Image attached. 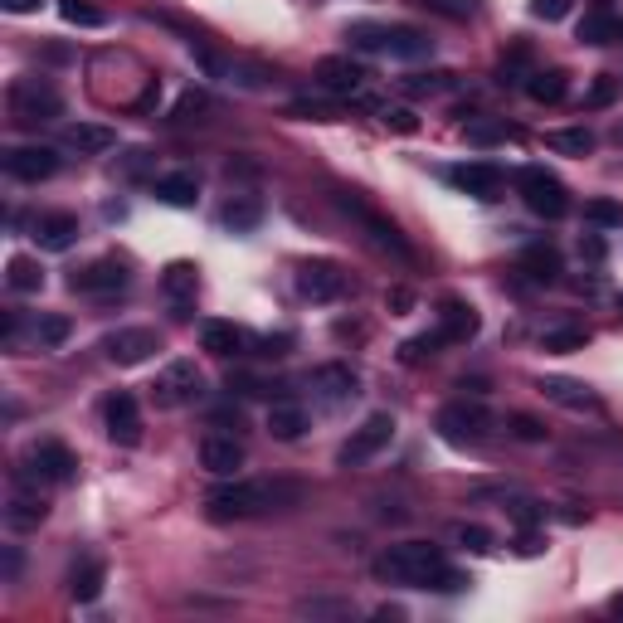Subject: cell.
Instances as JSON below:
<instances>
[{
	"instance_id": "cell-42",
	"label": "cell",
	"mask_w": 623,
	"mask_h": 623,
	"mask_svg": "<svg viewBox=\"0 0 623 623\" xmlns=\"http://www.w3.org/2000/svg\"><path fill=\"white\" fill-rule=\"evenodd\" d=\"M614 93H619V83L609 74H599L594 83H589V93H585V108H604V103H614Z\"/></svg>"
},
{
	"instance_id": "cell-18",
	"label": "cell",
	"mask_w": 623,
	"mask_h": 623,
	"mask_svg": "<svg viewBox=\"0 0 623 623\" xmlns=\"http://www.w3.org/2000/svg\"><path fill=\"white\" fill-rule=\"evenodd\" d=\"M541 395L546 400H555V404H565V409H575V414H594L599 409V395L589 390V385H580V380H565V375H546L541 380Z\"/></svg>"
},
{
	"instance_id": "cell-17",
	"label": "cell",
	"mask_w": 623,
	"mask_h": 623,
	"mask_svg": "<svg viewBox=\"0 0 623 623\" xmlns=\"http://www.w3.org/2000/svg\"><path fill=\"white\" fill-rule=\"evenodd\" d=\"M0 516H5V531L25 536V531H39V521L49 516V502H44L39 492H10Z\"/></svg>"
},
{
	"instance_id": "cell-40",
	"label": "cell",
	"mask_w": 623,
	"mask_h": 623,
	"mask_svg": "<svg viewBox=\"0 0 623 623\" xmlns=\"http://www.w3.org/2000/svg\"><path fill=\"white\" fill-rule=\"evenodd\" d=\"M59 15H64L69 25H83V30H98V25H103V10H93V5H83V0H59Z\"/></svg>"
},
{
	"instance_id": "cell-45",
	"label": "cell",
	"mask_w": 623,
	"mask_h": 623,
	"mask_svg": "<svg viewBox=\"0 0 623 623\" xmlns=\"http://www.w3.org/2000/svg\"><path fill=\"white\" fill-rule=\"evenodd\" d=\"M419 5H434V10L453 15V20H468V15L477 10V0H419Z\"/></svg>"
},
{
	"instance_id": "cell-23",
	"label": "cell",
	"mask_w": 623,
	"mask_h": 623,
	"mask_svg": "<svg viewBox=\"0 0 623 623\" xmlns=\"http://www.w3.org/2000/svg\"><path fill=\"white\" fill-rule=\"evenodd\" d=\"M312 385L322 390V400H327V404L356 400V390H361V380H356V375H351L346 366H322L317 375H312Z\"/></svg>"
},
{
	"instance_id": "cell-38",
	"label": "cell",
	"mask_w": 623,
	"mask_h": 623,
	"mask_svg": "<svg viewBox=\"0 0 623 623\" xmlns=\"http://www.w3.org/2000/svg\"><path fill=\"white\" fill-rule=\"evenodd\" d=\"M69 331H74V322H69V317L49 312V317H39L35 336H39V346H64V341H69Z\"/></svg>"
},
{
	"instance_id": "cell-60",
	"label": "cell",
	"mask_w": 623,
	"mask_h": 623,
	"mask_svg": "<svg viewBox=\"0 0 623 623\" xmlns=\"http://www.w3.org/2000/svg\"><path fill=\"white\" fill-rule=\"evenodd\" d=\"M609 609H614V614H623V594H614V599H609Z\"/></svg>"
},
{
	"instance_id": "cell-32",
	"label": "cell",
	"mask_w": 623,
	"mask_h": 623,
	"mask_svg": "<svg viewBox=\"0 0 623 623\" xmlns=\"http://www.w3.org/2000/svg\"><path fill=\"white\" fill-rule=\"evenodd\" d=\"M546 147L555 156H589L594 151V132L589 127H560V132H550Z\"/></svg>"
},
{
	"instance_id": "cell-6",
	"label": "cell",
	"mask_w": 623,
	"mask_h": 623,
	"mask_svg": "<svg viewBox=\"0 0 623 623\" xmlns=\"http://www.w3.org/2000/svg\"><path fill=\"white\" fill-rule=\"evenodd\" d=\"M390 439H395V419H390V414H370L366 424L341 443V453H336V458H341L346 468H356V463H370L380 448H390Z\"/></svg>"
},
{
	"instance_id": "cell-41",
	"label": "cell",
	"mask_w": 623,
	"mask_h": 623,
	"mask_svg": "<svg viewBox=\"0 0 623 623\" xmlns=\"http://www.w3.org/2000/svg\"><path fill=\"white\" fill-rule=\"evenodd\" d=\"M585 220L599 224V229H619V224H623V205H614V200H589Z\"/></svg>"
},
{
	"instance_id": "cell-30",
	"label": "cell",
	"mask_w": 623,
	"mask_h": 623,
	"mask_svg": "<svg viewBox=\"0 0 623 623\" xmlns=\"http://www.w3.org/2000/svg\"><path fill=\"white\" fill-rule=\"evenodd\" d=\"M5 283H10L15 293H39V288H44V268H39V258L15 254L10 263H5Z\"/></svg>"
},
{
	"instance_id": "cell-2",
	"label": "cell",
	"mask_w": 623,
	"mask_h": 623,
	"mask_svg": "<svg viewBox=\"0 0 623 623\" xmlns=\"http://www.w3.org/2000/svg\"><path fill=\"white\" fill-rule=\"evenodd\" d=\"M443 570V550L429 541H400L375 560V580L385 585H409V589H429Z\"/></svg>"
},
{
	"instance_id": "cell-27",
	"label": "cell",
	"mask_w": 623,
	"mask_h": 623,
	"mask_svg": "<svg viewBox=\"0 0 623 623\" xmlns=\"http://www.w3.org/2000/svg\"><path fill=\"white\" fill-rule=\"evenodd\" d=\"M244 341H249V336L234 327V322H205V327H200V346H205L210 356H239Z\"/></svg>"
},
{
	"instance_id": "cell-12",
	"label": "cell",
	"mask_w": 623,
	"mask_h": 623,
	"mask_svg": "<svg viewBox=\"0 0 623 623\" xmlns=\"http://www.w3.org/2000/svg\"><path fill=\"white\" fill-rule=\"evenodd\" d=\"M341 288H346V273L327 258H312V263L297 268V293L307 302H331V297H341Z\"/></svg>"
},
{
	"instance_id": "cell-55",
	"label": "cell",
	"mask_w": 623,
	"mask_h": 623,
	"mask_svg": "<svg viewBox=\"0 0 623 623\" xmlns=\"http://www.w3.org/2000/svg\"><path fill=\"white\" fill-rule=\"evenodd\" d=\"M302 614H346V604H331V599H322V604H302Z\"/></svg>"
},
{
	"instance_id": "cell-59",
	"label": "cell",
	"mask_w": 623,
	"mask_h": 623,
	"mask_svg": "<svg viewBox=\"0 0 623 623\" xmlns=\"http://www.w3.org/2000/svg\"><path fill=\"white\" fill-rule=\"evenodd\" d=\"M156 98H161V83H147V93H142V108H151Z\"/></svg>"
},
{
	"instance_id": "cell-57",
	"label": "cell",
	"mask_w": 623,
	"mask_h": 623,
	"mask_svg": "<svg viewBox=\"0 0 623 623\" xmlns=\"http://www.w3.org/2000/svg\"><path fill=\"white\" fill-rule=\"evenodd\" d=\"M0 5H5V10H10V15H25V10H35L39 0H0Z\"/></svg>"
},
{
	"instance_id": "cell-34",
	"label": "cell",
	"mask_w": 623,
	"mask_h": 623,
	"mask_svg": "<svg viewBox=\"0 0 623 623\" xmlns=\"http://www.w3.org/2000/svg\"><path fill=\"white\" fill-rule=\"evenodd\" d=\"M385 35H390V25H375V20H356V25H346L351 49H366V54H385Z\"/></svg>"
},
{
	"instance_id": "cell-8",
	"label": "cell",
	"mask_w": 623,
	"mask_h": 623,
	"mask_svg": "<svg viewBox=\"0 0 623 623\" xmlns=\"http://www.w3.org/2000/svg\"><path fill=\"white\" fill-rule=\"evenodd\" d=\"M74 468H78V458L64 448V443H35L30 453H25V468L20 473L30 477V482H69L74 477Z\"/></svg>"
},
{
	"instance_id": "cell-44",
	"label": "cell",
	"mask_w": 623,
	"mask_h": 623,
	"mask_svg": "<svg viewBox=\"0 0 623 623\" xmlns=\"http://www.w3.org/2000/svg\"><path fill=\"white\" fill-rule=\"evenodd\" d=\"M531 15H536V20H546V25H555V20H565V15H570V0H531Z\"/></svg>"
},
{
	"instance_id": "cell-49",
	"label": "cell",
	"mask_w": 623,
	"mask_h": 623,
	"mask_svg": "<svg viewBox=\"0 0 623 623\" xmlns=\"http://www.w3.org/2000/svg\"><path fill=\"white\" fill-rule=\"evenodd\" d=\"M409 88L414 93H439V88H448V74H419V78H409Z\"/></svg>"
},
{
	"instance_id": "cell-19",
	"label": "cell",
	"mask_w": 623,
	"mask_h": 623,
	"mask_svg": "<svg viewBox=\"0 0 623 623\" xmlns=\"http://www.w3.org/2000/svg\"><path fill=\"white\" fill-rule=\"evenodd\" d=\"M64 142L83 156H103V151L117 147V132L103 127V122H69V132H64Z\"/></svg>"
},
{
	"instance_id": "cell-22",
	"label": "cell",
	"mask_w": 623,
	"mask_h": 623,
	"mask_svg": "<svg viewBox=\"0 0 623 623\" xmlns=\"http://www.w3.org/2000/svg\"><path fill=\"white\" fill-rule=\"evenodd\" d=\"M35 239H39V249H49V254H64V249H74L78 220H74V215H44V220L35 224Z\"/></svg>"
},
{
	"instance_id": "cell-50",
	"label": "cell",
	"mask_w": 623,
	"mask_h": 623,
	"mask_svg": "<svg viewBox=\"0 0 623 623\" xmlns=\"http://www.w3.org/2000/svg\"><path fill=\"white\" fill-rule=\"evenodd\" d=\"M512 516H516V526H526V531H531V526H536V521H541V507H536V502H516L512 507Z\"/></svg>"
},
{
	"instance_id": "cell-54",
	"label": "cell",
	"mask_w": 623,
	"mask_h": 623,
	"mask_svg": "<svg viewBox=\"0 0 623 623\" xmlns=\"http://www.w3.org/2000/svg\"><path fill=\"white\" fill-rule=\"evenodd\" d=\"M385 307H395V312H409V307H414V293H409V288H395V293L385 297Z\"/></svg>"
},
{
	"instance_id": "cell-9",
	"label": "cell",
	"mask_w": 623,
	"mask_h": 623,
	"mask_svg": "<svg viewBox=\"0 0 623 623\" xmlns=\"http://www.w3.org/2000/svg\"><path fill=\"white\" fill-rule=\"evenodd\" d=\"M103 419H108V439L117 448H137L142 443V409H137V395L132 390H117L103 409Z\"/></svg>"
},
{
	"instance_id": "cell-47",
	"label": "cell",
	"mask_w": 623,
	"mask_h": 623,
	"mask_svg": "<svg viewBox=\"0 0 623 623\" xmlns=\"http://www.w3.org/2000/svg\"><path fill=\"white\" fill-rule=\"evenodd\" d=\"M502 137H507V132H502L497 122H468V142H482V147H487V142H502Z\"/></svg>"
},
{
	"instance_id": "cell-21",
	"label": "cell",
	"mask_w": 623,
	"mask_h": 623,
	"mask_svg": "<svg viewBox=\"0 0 623 623\" xmlns=\"http://www.w3.org/2000/svg\"><path fill=\"white\" fill-rule=\"evenodd\" d=\"M302 429H307V409H302V404H293V400L268 404V434H273V439L293 443V439H302Z\"/></svg>"
},
{
	"instance_id": "cell-31",
	"label": "cell",
	"mask_w": 623,
	"mask_h": 623,
	"mask_svg": "<svg viewBox=\"0 0 623 623\" xmlns=\"http://www.w3.org/2000/svg\"><path fill=\"white\" fill-rule=\"evenodd\" d=\"M521 268H526L536 283H555V278H560V254H555L550 244H531V249L521 254Z\"/></svg>"
},
{
	"instance_id": "cell-14",
	"label": "cell",
	"mask_w": 623,
	"mask_h": 623,
	"mask_svg": "<svg viewBox=\"0 0 623 623\" xmlns=\"http://www.w3.org/2000/svg\"><path fill=\"white\" fill-rule=\"evenodd\" d=\"M200 463L215 477H234L244 468V443L234 439V434H205L200 439Z\"/></svg>"
},
{
	"instance_id": "cell-52",
	"label": "cell",
	"mask_w": 623,
	"mask_h": 623,
	"mask_svg": "<svg viewBox=\"0 0 623 623\" xmlns=\"http://www.w3.org/2000/svg\"><path fill=\"white\" fill-rule=\"evenodd\" d=\"M205 108H210V103H205V93H185L181 103H176V117L190 122V112H205Z\"/></svg>"
},
{
	"instance_id": "cell-15",
	"label": "cell",
	"mask_w": 623,
	"mask_h": 623,
	"mask_svg": "<svg viewBox=\"0 0 623 623\" xmlns=\"http://www.w3.org/2000/svg\"><path fill=\"white\" fill-rule=\"evenodd\" d=\"M69 288L74 293H122L127 288V268L117 258H98V263L78 268L74 278H69Z\"/></svg>"
},
{
	"instance_id": "cell-61",
	"label": "cell",
	"mask_w": 623,
	"mask_h": 623,
	"mask_svg": "<svg viewBox=\"0 0 623 623\" xmlns=\"http://www.w3.org/2000/svg\"><path fill=\"white\" fill-rule=\"evenodd\" d=\"M619 39H623V20H619Z\"/></svg>"
},
{
	"instance_id": "cell-11",
	"label": "cell",
	"mask_w": 623,
	"mask_h": 623,
	"mask_svg": "<svg viewBox=\"0 0 623 623\" xmlns=\"http://www.w3.org/2000/svg\"><path fill=\"white\" fill-rule=\"evenodd\" d=\"M366 69L351 59V54H327L322 64H317V83L327 88V93H336V98H356L361 88H366Z\"/></svg>"
},
{
	"instance_id": "cell-1",
	"label": "cell",
	"mask_w": 623,
	"mask_h": 623,
	"mask_svg": "<svg viewBox=\"0 0 623 623\" xmlns=\"http://www.w3.org/2000/svg\"><path fill=\"white\" fill-rule=\"evenodd\" d=\"M302 487L297 482H283V477H258V482H224L205 497V507L215 521H229V516H258V512H283V507H297Z\"/></svg>"
},
{
	"instance_id": "cell-13",
	"label": "cell",
	"mask_w": 623,
	"mask_h": 623,
	"mask_svg": "<svg viewBox=\"0 0 623 623\" xmlns=\"http://www.w3.org/2000/svg\"><path fill=\"white\" fill-rule=\"evenodd\" d=\"M5 171L15 176V181H49L54 171H59V151L54 147H10L5 151Z\"/></svg>"
},
{
	"instance_id": "cell-43",
	"label": "cell",
	"mask_w": 623,
	"mask_h": 623,
	"mask_svg": "<svg viewBox=\"0 0 623 623\" xmlns=\"http://www.w3.org/2000/svg\"><path fill=\"white\" fill-rule=\"evenodd\" d=\"M380 122H385L390 132H419V117L409 108H380Z\"/></svg>"
},
{
	"instance_id": "cell-26",
	"label": "cell",
	"mask_w": 623,
	"mask_h": 623,
	"mask_svg": "<svg viewBox=\"0 0 623 623\" xmlns=\"http://www.w3.org/2000/svg\"><path fill=\"white\" fill-rule=\"evenodd\" d=\"M195 195H200V181H195L190 171H171V176H161V181H156V200H161V205H171V210H190V205H195Z\"/></svg>"
},
{
	"instance_id": "cell-58",
	"label": "cell",
	"mask_w": 623,
	"mask_h": 623,
	"mask_svg": "<svg viewBox=\"0 0 623 623\" xmlns=\"http://www.w3.org/2000/svg\"><path fill=\"white\" fill-rule=\"evenodd\" d=\"M20 575V555L15 550H5V580H15Z\"/></svg>"
},
{
	"instance_id": "cell-5",
	"label": "cell",
	"mask_w": 623,
	"mask_h": 623,
	"mask_svg": "<svg viewBox=\"0 0 623 623\" xmlns=\"http://www.w3.org/2000/svg\"><path fill=\"white\" fill-rule=\"evenodd\" d=\"M439 434L448 443H482L492 434V414L482 404H468V400H453L439 409Z\"/></svg>"
},
{
	"instance_id": "cell-53",
	"label": "cell",
	"mask_w": 623,
	"mask_h": 623,
	"mask_svg": "<svg viewBox=\"0 0 623 623\" xmlns=\"http://www.w3.org/2000/svg\"><path fill=\"white\" fill-rule=\"evenodd\" d=\"M580 254H585L589 263H604L609 249H604V239H599V234H585V239H580Z\"/></svg>"
},
{
	"instance_id": "cell-39",
	"label": "cell",
	"mask_w": 623,
	"mask_h": 623,
	"mask_svg": "<svg viewBox=\"0 0 623 623\" xmlns=\"http://www.w3.org/2000/svg\"><path fill=\"white\" fill-rule=\"evenodd\" d=\"M448 341L443 331H424V336H414V341H404V361L409 366H419L424 356H439V346Z\"/></svg>"
},
{
	"instance_id": "cell-10",
	"label": "cell",
	"mask_w": 623,
	"mask_h": 623,
	"mask_svg": "<svg viewBox=\"0 0 623 623\" xmlns=\"http://www.w3.org/2000/svg\"><path fill=\"white\" fill-rule=\"evenodd\" d=\"M103 351H108V361H117V366H142L147 356L161 351V336L151 327H122L103 341Z\"/></svg>"
},
{
	"instance_id": "cell-16",
	"label": "cell",
	"mask_w": 623,
	"mask_h": 623,
	"mask_svg": "<svg viewBox=\"0 0 623 623\" xmlns=\"http://www.w3.org/2000/svg\"><path fill=\"white\" fill-rule=\"evenodd\" d=\"M448 181L458 185L463 195L497 200V190H502V171H497L492 161H463V166H453V171H448Z\"/></svg>"
},
{
	"instance_id": "cell-46",
	"label": "cell",
	"mask_w": 623,
	"mask_h": 623,
	"mask_svg": "<svg viewBox=\"0 0 623 623\" xmlns=\"http://www.w3.org/2000/svg\"><path fill=\"white\" fill-rule=\"evenodd\" d=\"M512 434H516V439H526V443H541V439H546V429H541L531 414H516V419H512Z\"/></svg>"
},
{
	"instance_id": "cell-3",
	"label": "cell",
	"mask_w": 623,
	"mask_h": 623,
	"mask_svg": "<svg viewBox=\"0 0 623 623\" xmlns=\"http://www.w3.org/2000/svg\"><path fill=\"white\" fill-rule=\"evenodd\" d=\"M10 112H15V122L35 127V122H54L64 112V98L44 78H15L10 83Z\"/></svg>"
},
{
	"instance_id": "cell-25",
	"label": "cell",
	"mask_w": 623,
	"mask_h": 623,
	"mask_svg": "<svg viewBox=\"0 0 623 623\" xmlns=\"http://www.w3.org/2000/svg\"><path fill=\"white\" fill-rule=\"evenodd\" d=\"M385 54L390 59H424V54H434V39L424 35V30H409V25H390Z\"/></svg>"
},
{
	"instance_id": "cell-35",
	"label": "cell",
	"mask_w": 623,
	"mask_h": 623,
	"mask_svg": "<svg viewBox=\"0 0 623 623\" xmlns=\"http://www.w3.org/2000/svg\"><path fill=\"white\" fill-rule=\"evenodd\" d=\"M619 39V20L614 15H585L580 20V44H614Z\"/></svg>"
},
{
	"instance_id": "cell-48",
	"label": "cell",
	"mask_w": 623,
	"mask_h": 623,
	"mask_svg": "<svg viewBox=\"0 0 623 623\" xmlns=\"http://www.w3.org/2000/svg\"><path fill=\"white\" fill-rule=\"evenodd\" d=\"M268 385L254 380V375H229V395H263Z\"/></svg>"
},
{
	"instance_id": "cell-56",
	"label": "cell",
	"mask_w": 623,
	"mask_h": 623,
	"mask_svg": "<svg viewBox=\"0 0 623 623\" xmlns=\"http://www.w3.org/2000/svg\"><path fill=\"white\" fill-rule=\"evenodd\" d=\"M516 550H521V555H541V541H536V536H531V531H526V536H521V541H516Z\"/></svg>"
},
{
	"instance_id": "cell-4",
	"label": "cell",
	"mask_w": 623,
	"mask_h": 623,
	"mask_svg": "<svg viewBox=\"0 0 623 623\" xmlns=\"http://www.w3.org/2000/svg\"><path fill=\"white\" fill-rule=\"evenodd\" d=\"M516 190H521L526 210H531V215H541V220H560V215L570 210V195H565V185L555 181L550 171H541V166H526V171L516 176Z\"/></svg>"
},
{
	"instance_id": "cell-24",
	"label": "cell",
	"mask_w": 623,
	"mask_h": 623,
	"mask_svg": "<svg viewBox=\"0 0 623 623\" xmlns=\"http://www.w3.org/2000/svg\"><path fill=\"white\" fill-rule=\"evenodd\" d=\"M439 331L448 341H473L477 336V312L468 302H458V297H448L439 307Z\"/></svg>"
},
{
	"instance_id": "cell-28",
	"label": "cell",
	"mask_w": 623,
	"mask_h": 623,
	"mask_svg": "<svg viewBox=\"0 0 623 623\" xmlns=\"http://www.w3.org/2000/svg\"><path fill=\"white\" fill-rule=\"evenodd\" d=\"M220 220H224V229H234V234H254L258 220H263V205H258L254 195H234V200H224Z\"/></svg>"
},
{
	"instance_id": "cell-29",
	"label": "cell",
	"mask_w": 623,
	"mask_h": 623,
	"mask_svg": "<svg viewBox=\"0 0 623 623\" xmlns=\"http://www.w3.org/2000/svg\"><path fill=\"white\" fill-rule=\"evenodd\" d=\"M103 580H108L103 560H83V565H74V575H69V594H74L78 604H93L103 594Z\"/></svg>"
},
{
	"instance_id": "cell-7",
	"label": "cell",
	"mask_w": 623,
	"mask_h": 623,
	"mask_svg": "<svg viewBox=\"0 0 623 623\" xmlns=\"http://www.w3.org/2000/svg\"><path fill=\"white\" fill-rule=\"evenodd\" d=\"M151 390H156V404H161V409H176V404L200 400L205 375L195 370V361H171V366L161 370V380H156Z\"/></svg>"
},
{
	"instance_id": "cell-20",
	"label": "cell",
	"mask_w": 623,
	"mask_h": 623,
	"mask_svg": "<svg viewBox=\"0 0 623 623\" xmlns=\"http://www.w3.org/2000/svg\"><path fill=\"white\" fill-rule=\"evenodd\" d=\"M161 293L171 297L176 307H190L195 293H200V268H195V263H166V273H161Z\"/></svg>"
},
{
	"instance_id": "cell-36",
	"label": "cell",
	"mask_w": 623,
	"mask_h": 623,
	"mask_svg": "<svg viewBox=\"0 0 623 623\" xmlns=\"http://www.w3.org/2000/svg\"><path fill=\"white\" fill-rule=\"evenodd\" d=\"M589 346V331L585 327H560L541 336V351H585Z\"/></svg>"
},
{
	"instance_id": "cell-51",
	"label": "cell",
	"mask_w": 623,
	"mask_h": 623,
	"mask_svg": "<svg viewBox=\"0 0 623 623\" xmlns=\"http://www.w3.org/2000/svg\"><path fill=\"white\" fill-rule=\"evenodd\" d=\"M147 166H151V151H147V147L127 151V161H122V171H127V176H142Z\"/></svg>"
},
{
	"instance_id": "cell-37",
	"label": "cell",
	"mask_w": 623,
	"mask_h": 623,
	"mask_svg": "<svg viewBox=\"0 0 623 623\" xmlns=\"http://www.w3.org/2000/svg\"><path fill=\"white\" fill-rule=\"evenodd\" d=\"M453 541H458V546L463 550H473V555H487V550H492V531H487V526H468V521H458V526H453Z\"/></svg>"
},
{
	"instance_id": "cell-33",
	"label": "cell",
	"mask_w": 623,
	"mask_h": 623,
	"mask_svg": "<svg viewBox=\"0 0 623 623\" xmlns=\"http://www.w3.org/2000/svg\"><path fill=\"white\" fill-rule=\"evenodd\" d=\"M565 69H541V74H531V83H526V93L536 98V103H560L565 98Z\"/></svg>"
}]
</instances>
